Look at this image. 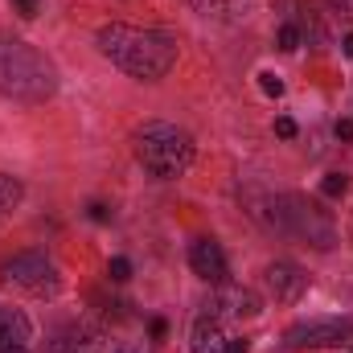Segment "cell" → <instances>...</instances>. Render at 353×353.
<instances>
[{
  "label": "cell",
  "instance_id": "cell-19",
  "mask_svg": "<svg viewBox=\"0 0 353 353\" xmlns=\"http://www.w3.org/2000/svg\"><path fill=\"white\" fill-rule=\"evenodd\" d=\"M12 4H17V12H21L25 21H29V17H37V0H12Z\"/></svg>",
  "mask_w": 353,
  "mask_h": 353
},
{
  "label": "cell",
  "instance_id": "cell-6",
  "mask_svg": "<svg viewBox=\"0 0 353 353\" xmlns=\"http://www.w3.org/2000/svg\"><path fill=\"white\" fill-rule=\"evenodd\" d=\"M210 316H230V321H251L259 316V296L239 283H218V296L210 304Z\"/></svg>",
  "mask_w": 353,
  "mask_h": 353
},
{
  "label": "cell",
  "instance_id": "cell-20",
  "mask_svg": "<svg viewBox=\"0 0 353 353\" xmlns=\"http://www.w3.org/2000/svg\"><path fill=\"white\" fill-rule=\"evenodd\" d=\"M90 218H94V222H107V218H111V210H107V205H99V201H94V205H90Z\"/></svg>",
  "mask_w": 353,
  "mask_h": 353
},
{
  "label": "cell",
  "instance_id": "cell-23",
  "mask_svg": "<svg viewBox=\"0 0 353 353\" xmlns=\"http://www.w3.org/2000/svg\"><path fill=\"white\" fill-rule=\"evenodd\" d=\"M0 353H25V345H12V350H0Z\"/></svg>",
  "mask_w": 353,
  "mask_h": 353
},
{
  "label": "cell",
  "instance_id": "cell-18",
  "mask_svg": "<svg viewBox=\"0 0 353 353\" xmlns=\"http://www.w3.org/2000/svg\"><path fill=\"white\" fill-rule=\"evenodd\" d=\"M333 132H337V140H350V144H353V119H337V128H333Z\"/></svg>",
  "mask_w": 353,
  "mask_h": 353
},
{
  "label": "cell",
  "instance_id": "cell-21",
  "mask_svg": "<svg viewBox=\"0 0 353 353\" xmlns=\"http://www.w3.org/2000/svg\"><path fill=\"white\" fill-rule=\"evenodd\" d=\"M247 350H251L247 341H230V353H247Z\"/></svg>",
  "mask_w": 353,
  "mask_h": 353
},
{
  "label": "cell",
  "instance_id": "cell-10",
  "mask_svg": "<svg viewBox=\"0 0 353 353\" xmlns=\"http://www.w3.org/2000/svg\"><path fill=\"white\" fill-rule=\"evenodd\" d=\"M29 316L21 308H4L0 304V350H12V345H25L29 341Z\"/></svg>",
  "mask_w": 353,
  "mask_h": 353
},
{
  "label": "cell",
  "instance_id": "cell-16",
  "mask_svg": "<svg viewBox=\"0 0 353 353\" xmlns=\"http://www.w3.org/2000/svg\"><path fill=\"white\" fill-rule=\"evenodd\" d=\"M259 87H263L271 99H279V94H283V83H279L275 74H259Z\"/></svg>",
  "mask_w": 353,
  "mask_h": 353
},
{
  "label": "cell",
  "instance_id": "cell-2",
  "mask_svg": "<svg viewBox=\"0 0 353 353\" xmlns=\"http://www.w3.org/2000/svg\"><path fill=\"white\" fill-rule=\"evenodd\" d=\"M58 90L54 62L21 37L0 33V94L17 103H46Z\"/></svg>",
  "mask_w": 353,
  "mask_h": 353
},
{
  "label": "cell",
  "instance_id": "cell-4",
  "mask_svg": "<svg viewBox=\"0 0 353 353\" xmlns=\"http://www.w3.org/2000/svg\"><path fill=\"white\" fill-rule=\"evenodd\" d=\"M4 283L21 288L29 296H50V292H58V267L37 251H25V255H12L4 263Z\"/></svg>",
  "mask_w": 353,
  "mask_h": 353
},
{
  "label": "cell",
  "instance_id": "cell-13",
  "mask_svg": "<svg viewBox=\"0 0 353 353\" xmlns=\"http://www.w3.org/2000/svg\"><path fill=\"white\" fill-rule=\"evenodd\" d=\"M321 193H325V197H345V193H350V176L345 173H329L325 181H321Z\"/></svg>",
  "mask_w": 353,
  "mask_h": 353
},
{
  "label": "cell",
  "instance_id": "cell-8",
  "mask_svg": "<svg viewBox=\"0 0 353 353\" xmlns=\"http://www.w3.org/2000/svg\"><path fill=\"white\" fill-rule=\"evenodd\" d=\"M189 267L193 275H201L205 283H226V255L214 239H197L189 247Z\"/></svg>",
  "mask_w": 353,
  "mask_h": 353
},
{
  "label": "cell",
  "instance_id": "cell-9",
  "mask_svg": "<svg viewBox=\"0 0 353 353\" xmlns=\"http://www.w3.org/2000/svg\"><path fill=\"white\" fill-rule=\"evenodd\" d=\"M193 353H230V337L222 333L218 316L205 312V316L193 325Z\"/></svg>",
  "mask_w": 353,
  "mask_h": 353
},
{
  "label": "cell",
  "instance_id": "cell-7",
  "mask_svg": "<svg viewBox=\"0 0 353 353\" xmlns=\"http://www.w3.org/2000/svg\"><path fill=\"white\" fill-rule=\"evenodd\" d=\"M267 288H271V296H275L279 304H296V300L304 296V288H308V275L296 263L279 259V263L267 267Z\"/></svg>",
  "mask_w": 353,
  "mask_h": 353
},
{
  "label": "cell",
  "instance_id": "cell-22",
  "mask_svg": "<svg viewBox=\"0 0 353 353\" xmlns=\"http://www.w3.org/2000/svg\"><path fill=\"white\" fill-rule=\"evenodd\" d=\"M341 46H345V54H350V58H353V33H350V37H345V41H341Z\"/></svg>",
  "mask_w": 353,
  "mask_h": 353
},
{
  "label": "cell",
  "instance_id": "cell-1",
  "mask_svg": "<svg viewBox=\"0 0 353 353\" xmlns=\"http://www.w3.org/2000/svg\"><path fill=\"white\" fill-rule=\"evenodd\" d=\"M99 50L111 58L123 74L132 79H165L176 66V41L161 29H140V25H103L99 29Z\"/></svg>",
  "mask_w": 353,
  "mask_h": 353
},
{
  "label": "cell",
  "instance_id": "cell-11",
  "mask_svg": "<svg viewBox=\"0 0 353 353\" xmlns=\"http://www.w3.org/2000/svg\"><path fill=\"white\" fill-rule=\"evenodd\" d=\"M193 8L201 17H214V21H243L251 0H193Z\"/></svg>",
  "mask_w": 353,
  "mask_h": 353
},
{
  "label": "cell",
  "instance_id": "cell-5",
  "mask_svg": "<svg viewBox=\"0 0 353 353\" xmlns=\"http://www.w3.org/2000/svg\"><path fill=\"white\" fill-rule=\"evenodd\" d=\"M288 345L296 350H353V325L325 316V321H300L288 329Z\"/></svg>",
  "mask_w": 353,
  "mask_h": 353
},
{
  "label": "cell",
  "instance_id": "cell-17",
  "mask_svg": "<svg viewBox=\"0 0 353 353\" xmlns=\"http://www.w3.org/2000/svg\"><path fill=\"white\" fill-rule=\"evenodd\" d=\"M275 136H283V140H292V136H296V119H288V115H279V119H275Z\"/></svg>",
  "mask_w": 353,
  "mask_h": 353
},
{
  "label": "cell",
  "instance_id": "cell-15",
  "mask_svg": "<svg viewBox=\"0 0 353 353\" xmlns=\"http://www.w3.org/2000/svg\"><path fill=\"white\" fill-rule=\"evenodd\" d=\"M107 275H111V279H115V283H123V279H128V275H132V263H128V259H123V255H119V259H111V263H107Z\"/></svg>",
  "mask_w": 353,
  "mask_h": 353
},
{
  "label": "cell",
  "instance_id": "cell-12",
  "mask_svg": "<svg viewBox=\"0 0 353 353\" xmlns=\"http://www.w3.org/2000/svg\"><path fill=\"white\" fill-rule=\"evenodd\" d=\"M21 197H25V185L17 181V176H8V173H0V222L21 205Z\"/></svg>",
  "mask_w": 353,
  "mask_h": 353
},
{
  "label": "cell",
  "instance_id": "cell-14",
  "mask_svg": "<svg viewBox=\"0 0 353 353\" xmlns=\"http://www.w3.org/2000/svg\"><path fill=\"white\" fill-rule=\"evenodd\" d=\"M296 46H300V25H283V29H279V50L292 54Z\"/></svg>",
  "mask_w": 353,
  "mask_h": 353
},
{
  "label": "cell",
  "instance_id": "cell-3",
  "mask_svg": "<svg viewBox=\"0 0 353 353\" xmlns=\"http://www.w3.org/2000/svg\"><path fill=\"white\" fill-rule=\"evenodd\" d=\"M136 157H140V165L152 176L173 181V176H181L193 165V136H189L185 128H176V123L152 119V123H144L140 136H136Z\"/></svg>",
  "mask_w": 353,
  "mask_h": 353
}]
</instances>
